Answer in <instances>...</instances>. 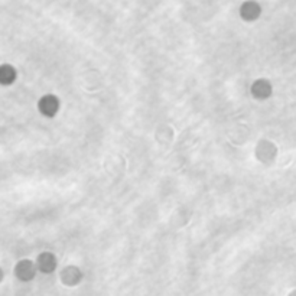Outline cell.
Wrapping results in <instances>:
<instances>
[{
    "mask_svg": "<svg viewBox=\"0 0 296 296\" xmlns=\"http://www.w3.org/2000/svg\"><path fill=\"white\" fill-rule=\"evenodd\" d=\"M39 108L45 116H54L58 110V100L54 96H45L39 101Z\"/></svg>",
    "mask_w": 296,
    "mask_h": 296,
    "instance_id": "6da1fadb",
    "label": "cell"
},
{
    "mask_svg": "<svg viewBox=\"0 0 296 296\" xmlns=\"http://www.w3.org/2000/svg\"><path fill=\"white\" fill-rule=\"evenodd\" d=\"M259 13H260V8L255 2H247L241 8V16L246 20H255L256 17L259 16Z\"/></svg>",
    "mask_w": 296,
    "mask_h": 296,
    "instance_id": "7a4b0ae2",
    "label": "cell"
},
{
    "mask_svg": "<svg viewBox=\"0 0 296 296\" xmlns=\"http://www.w3.org/2000/svg\"><path fill=\"white\" fill-rule=\"evenodd\" d=\"M35 273V267L29 260H24L16 266V275L20 279H31Z\"/></svg>",
    "mask_w": 296,
    "mask_h": 296,
    "instance_id": "3957f363",
    "label": "cell"
},
{
    "mask_svg": "<svg viewBox=\"0 0 296 296\" xmlns=\"http://www.w3.org/2000/svg\"><path fill=\"white\" fill-rule=\"evenodd\" d=\"M15 70L10 65L0 66V84H10L15 80Z\"/></svg>",
    "mask_w": 296,
    "mask_h": 296,
    "instance_id": "277c9868",
    "label": "cell"
},
{
    "mask_svg": "<svg viewBox=\"0 0 296 296\" xmlns=\"http://www.w3.org/2000/svg\"><path fill=\"white\" fill-rule=\"evenodd\" d=\"M253 93H255L256 97H267L269 94H270V85L267 84L266 81H257L253 85Z\"/></svg>",
    "mask_w": 296,
    "mask_h": 296,
    "instance_id": "5b68a950",
    "label": "cell"
},
{
    "mask_svg": "<svg viewBox=\"0 0 296 296\" xmlns=\"http://www.w3.org/2000/svg\"><path fill=\"white\" fill-rule=\"evenodd\" d=\"M39 266L42 270L50 271L55 267V259L51 255H43L39 257Z\"/></svg>",
    "mask_w": 296,
    "mask_h": 296,
    "instance_id": "8992f818",
    "label": "cell"
}]
</instances>
